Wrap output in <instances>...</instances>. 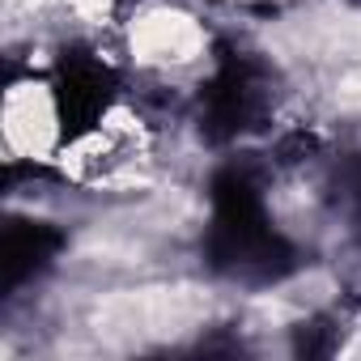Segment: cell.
Returning a JSON list of instances; mask_svg holds the SVG:
<instances>
[{
	"label": "cell",
	"mask_w": 361,
	"mask_h": 361,
	"mask_svg": "<svg viewBox=\"0 0 361 361\" xmlns=\"http://www.w3.org/2000/svg\"><path fill=\"white\" fill-rule=\"evenodd\" d=\"M213 255L234 276H281V268L289 264L285 238L268 226L264 200L243 174H230L217 183Z\"/></svg>",
	"instance_id": "1"
},
{
	"label": "cell",
	"mask_w": 361,
	"mask_h": 361,
	"mask_svg": "<svg viewBox=\"0 0 361 361\" xmlns=\"http://www.w3.org/2000/svg\"><path fill=\"white\" fill-rule=\"evenodd\" d=\"M56 234H47L43 226H35V221H18V226H9V234H5V289L13 293L30 272H39L43 264H47V255L56 251Z\"/></svg>",
	"instance_id": "2"
},
{
	"label": "cell",
	"mask_w": 361,
	"mask_h": 361,
	"mask_svg": "<svg viewBox=\"0 0 361 361\" xmlns=\"http://www.w3.org/2000/svg\"><path fill=\"white\" fill-rule=\"evenodd\" d=\"M348 196H353V213L361 217V170L353 174V188H348Z\"/></svg>",
	"instance_id": "3"
}]
</instances>
